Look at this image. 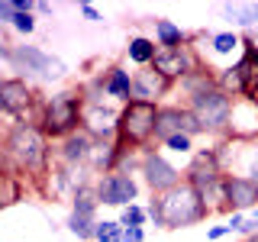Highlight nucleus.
I'll return each mask as SVG.
<instances>
[{"label":"nucleus","instance_id":"nucleus-1","mask_svg":"<svg viewBox=\"0 0 258 242\" xmlns=\"http://www.w3.org/2000/svg\"><path fill=\"white\" fill-rule=\"evenodd\" d=\"M4 165L13 168L16 174L29 177L36 188H42V181L52 171V142L45 139V133L36 123H7L4 133Z\"/></svg>","mask_w":258,"mask_h":242},{"label":"nucleus","instance_id":"nucleus-2","mask_svg":"<svg viewBox=\"0 0 258 242\" xmlns=\"http://www.w3.org/2000/svg\"><path fill=\"white\" fill-rule=\"evenodd\" d=\"M36 126L45 133L48 142H61L68 136L81 133V126H84V94H81V87H64V91L45 97Z\"/></svg>","mask_w":258,"mask_h":242},{"label":"nucleus","instance_id":"nucleus-3","mask_svg":"<svg viewBox=\"0 0 258 242\" xmlns=\"http://www.w3.org/2000/svg\"><path fill=\"white\" fill-rule=\"evenodd\" d=\"M158 110H161V103H149V100H129L126 107L119 110L116 145H119L123 155H139V152L158 145L155 142Z\"/></svg>","mask_w":258,"mask_h":242},{"label":"nucleus","instance_id":"nucleus-4","mask_svg":"<svg viewBox=\"0 0 258 242\" xmlns=\"http://www.w3.org/2000/svg\"><path fill=\"white\" fill-rule=\"evenodd\" d=\"M0 58L10 65L13 71H20V78H42V81H61L68 75V65H64L58 55L45 52V48L39 45H29V42H7V39H0Z\"/></svg>","mask_w":258,"mask_h":242},{"label":"nucleus","instance_id":"nucleus-5","mask_svg":"<svg viewBox=\"0 0 258 242\" xmlns=\"http://www.w3.org/2000/svg\"><path fill=\"white\" fill-rule=\"evenodd\" d=\"M161 204V216H165V229H187V226H197L204 223L213 210L207 207L204 194H200L194 184H177L174 191L161 194L158 197Z\"/></svg>","mask_w":258,"mask_h":242},{"label":"nucleus","instance_id":"nucleus-6","mask_svg":"<svg viewBox=\"0 0 258 242\" xmlns=\"http://www.w3.org/2000/svg\"><path fill=\"white\" fill-rule=\"evenodd\" d=\"M220 87L236 100L258 103V45L248 36H242V52L229 68H220Z\"/></svg>","mask_w":258,"mask_h":242},{"label":"nucleus","instance_id":"nucleus-7","mask_svg":"<svg viewBox=\"0 0 258 242\" xmlns=\"http://www.w3.org/2000/svg\"><path fill=\"white\" fill-rule=\"evenodd\" d=\"M45 97L29 84L26 78L10 75L0 81V113L10 123H39V110H42Z\"/></svg>","mask_w":258,"mask_h":242},{"label":"nucleus","instance_id":"nucleus-8","mask_svg":"<svg viewBox=\"0 0 258 242\" xmlns=\"http://www.w3.org/2000/svg\"><path fill=\"white\" fill-rule=\"evenodd\" d=\"M187 110L197 116L204 136H220V139H226L229 136V123H232V110H236V97L226 94L223 87H213V91L187 100Z\"/></svg>","mask_w":258,"mask_h":242},{"label":"nucleus","instance_id":"nucleus-9","mask_svg":"<svg viewBox=\"0 0 258 242\" xmlns=\"http://www.w3.org/2000/svg\"><path fill=\"white\" fill-rule=\"evenodd\" d=\"M139 174H142V184L152 191V197H161V194L174 191L177 184H184V171H181L177 165H171V161L161 155L155 145L142 152V168H139Z\"/></svg>","mask_w":258,"mask_h":242},{"label":"nucleus","instance_id":"nucleus-10","mask_svg":"<svg viewBox=\"0 0 258 242\" xmlns=\"http://www.w3.org/2000/svg\"><path fill=\"white\" fill-rule=\"evenodd\" d=\"M223 177H226V161H223L220 145H213V149H197L190 155V161L184 165V181L194 184L197 191H207L210 184L223 181Z\"/></svg>","mask_w":258,"mask_h":242},{"label":"nucleus","instance_id":"nucleus-11","mask_svg":"<svg viewBox=\"0 0 258 242\" xmlns=\"http://www.w3.org/2000/svg\"><path fill=\"white\" fill-rule=\"evenodd\" d=\"M204 58H200L197 45H181V48H158L155 62H152V68L161 71L168 81H174V84H181L187 75H194L197 68H204Z\"/></svg>","mask_w":258,"mask_h":242},{"label":"nucleus","instance_id":"nucleus-12","mask_svg":"<svg viewBox=\"0 0 258 242\" xmlns=\"http://www.w3.org/2000/svg\"><path fill=\"white\" fill-rule=\"evenodd\" d=\"M94 184H97V194H100L103 207L126 210L129 204H136V197H139V181H136V174H126V171L100 174Z\"/></svg>","mask_w":258,"mask_h":242},{"label":"nucleus","instance_id":"nucleus-13","mask_svg":"<svg viewBox=\"0 0 258 242\" xmlns=\"http://www.w3.org/2000/svg\"><path fill=\"white\" fill-rule=\"evenodd\" d=\"M177 133H187V136H204V129H200L197 123V116L187 110V103H161V110H158V126H155V142L161 145L165 139H171V136Z\"/></svg>","mask_w":258,"mask_h":242},{"label":"nucleus","instance_id":"nucleus-14","mask_svg":"<svg viewBox=\"0 0 258 242\" xmlns=\"http://www.w3.org/2000/svg\"><path fill=\"white\" fill-rule=\"evenodd\" d=\"M226 210L229 213H252L258 210V181L248 174H226Z\"/></svg>","mask_w":258,"mask_h":242},{"label":"nucleus","instance_id":"nucleus-15","mask_svg":"<svg viewBox=\"0 0 258 242\" xmlns=\"http://www.w3.org/2000/svg\"><path fill=\"white\" fill-rule=\"evenodd\" d=\"M123 107H107V103H84V133L94 136V142L116 139V123Z\"/></svg>","mask_w":258,"mask_h":242},{"label":"nucleus","instance_id":"nucleus-16","mask_svg":"<svg viewBox=\"0 0 258 242\" xmlns=\"http://www.w3.org/2000/svg\"><path fill=\"white\" fill-rule=\"evenodd\" d=\"M174 81H168L161 71H155L149 65V68H136L133 71V94L136 100H149V103H161L168 94L174 91Z\"/></svg>","mask_w":258,"mask_h":242},{"label":"nucleus","instance_id":"nucleus-17","mask_svg":"<svg viewBox=\"0 0 258 242\" xmlns=\"http://www.w3.org/2000/svg\"><path fill=\"white\" fill-rule=\"evenodd\" d=\"M94 136H87L84 129L75 136H68V139H61L55 145V161H61V165H71V168H87V161L94 155Z\"/></svg>","mask_w":258,"mask_h":242},{"label":"nucleus","instance_id":"nucleus-18","mask_svg":"<svg viewBox=\"0 0 258 242\" xmlns=\"http://www.w3.org/2000/svg\"><path fill=\"white\" fill-rule=\"evenodd\" d=\"M226 139H232V142H258V103L255 100H236L229 136H226Z\"/></svg>","mask_w":258,"mask_h":242},{"label":"nucleus","instance_id":"nucleus-19","mask_svg":"<svg viewBox=\"0 0 258 242\" xmlns=\"http://www.w3.org/2000/svg\"><path fill=\"white\" fill-rule=\"evenodd\" d=\"M103 87H107V100H113L116 107H126L129 100H136L133 75H129L123 65H110V68L103 71Z\"/></svg>","mask_w":258,"mask_h":242},{"label":"nucleus","instance_id":"nucleus-20","mask_svg":"<svg viewBox=\"0 0 258 242\" xmlns=\"http://www.w3.org/2000/svg\"><path fill=\"white\" fill-rule=\"evenodd\" d=\"M155 23V42L158 48H181V45H190V36L177 26L174 20H168V16H158Z\"/></svg>","mask_w":258,"mask_h":242},{"label":"nucleus","instance_id":"nucleus-21","mask_svg":"<svg viewBox=\"0 0 258 242\" xmlns=\"http://www.w3.org/2000/svg\"><path fill=\"white\" fill-rule=\"evenodd\" d=\"M155 55H158V42H155V39H149V36H129L126 58L133 62L136 68H149V65L155 62Z\"/></svg>","mask_w":258,"mask_h":242},{"label":"nucleus","instance_id":"nucleus-22","mask_svg":"<svg viewBox=\"0 0 258 242\" xmlns=\"http://www.w3.org/2000/svg\"><path fill=\"white\" fill-rule=\"evenodd\" d=\"M220 10H223L226 20L236 23V26L245 29V32H252L258 26V4H223Z\"/></svg>","mask_w":258,"mask_h":242},{"label":"nucleus","instance_id":"nucleus-23","mask_svg":"<svg viewBox=\"0 0 258 242\" xmlns=\"http://www.w3.org/2000/svg\"><path fill=\"white\" fill-rule=\"evenodd\" d=\"M97 207L100 204V194H97V184H84V188H78V194L71 197V213H81V216H91V220H97Z\"/></svg>","mask_w":258,"mask_h":242},{"label":"nucleus","instance_id":"nucleus-24","mask_svg":"<svg viewBox=\"0 0 258 242\" xmlns=\"http://www.w3.org/2000/svg\"><path fill=\"white\" fill-rule=\"evenodd\" d=\"M0 207H13L16 200L26 197V177L16 174V171H4V177H0Z\"/></svg>","mask_w":258,"mask_h":242},{"label":"nucleus","instance_id":"nucleus-25","mask_svg":"<svg viewBox=\"0 0 258 242\" xmlns=\"http://www.w3.org/2000/svg\"><path fill=\"white\" fill-rule=\"evenodd\" d=\"M210 52L220 55V58H229V55L242 52V36L239 32H213L210 36Z\"/></svg>","mask_w":258,"mask_h":242},{"label":"nucleus","instance_id":"nucleus-26","mask_svg":"<svg viewBox=\"0 0 258 242\" xmlns=\"http://www.w3.org/2000/svg\"><path fill=\"white\" fill-rule=\"evenodd\" d=\"M100 220H91V216H81V213H68V220H64V229L71 232V236H78L81 242H94V229Z\"/></svg>","mask_w":258,"mask_h":242},{"label":"nucleus","instance_id":"nucleus-27","mask_svg":"<svg viewBox=\"0 0 258 242\" xmlns=\"http://www.w3.org/2000/svg\"><path fill=\"white\" fill-rule=\"evenodd\" d=\"M123 223L119 220H100L97 223V229H94V239L97 242H123Z\"/></svg>","mask_w":258,"mask_h":242},{"label":"nucleus","instance_id":"nucleus-28","mask_svg":"<svg viewBox=\"0 0 258 242\" xmlns=\"http://www.w3.org/2000/svg\"><path fill=\"white\" fill-rule=\"evenodd\" d=\"M119 223H123V229H129V226H145L149 223V210L142 204H129L126 210H119Z\"/></svg>","mask_w":258,"mask_h":242},{"label":"nucleus","instance_id":"nucleus-29","mask_svg":"<svg viewBox=\"0 0 258 242\" xmlns=\"http://www.w3.org/2000/svg\"><path fill=\"white\" fill-rule=\"evenodd\" d=\"M161 149H168V152H174V155H194V136H187V133H177V136H171V139H165L161 142Z\"/></svg>","mask_w":258,"mask_h":242},{"label":"nucleus","instance_id":"nucleus-30","mask_svg":"<svg viewBox=\"0 0 258 242\" xmlns=\"http://www.w3.org/2000/svg\"><path fill=\"white\" fill-rule=\"evenodd\" d=\"M10 26L20 32V36H32V32H36V13H20V10H16Z\"/></svg>","mask_w":258,"mask_h":242},{"label":"nucleus","instance_id":"nucleus-31","mask_svg":"<svg viewBox=\"0 0 258 242\" xmlns=\"http://www.w3.org/2000/svg\"><path fill=\"white\" fill-rule=\"evenodd\" d=\"M239 236H242V239H252V236H258V210H252V213H245V223H242Z\"/></svg>","mask_w":258,"mask_h":242},{"label":"nucleus","instance_id":"nucleus-32","mask_svg":"<svg viewBox=\"0 0 258 242\" xmlns=\"http://www.w3.org/2000/svg\"><path fill=\"white\" fill-rule=\"evenodd\" d=\"M145 210H149V220L155 223V229H165V216H161V204H158V197H152Z\"/></svg>","mask_w":258,"mask_h":242},{"label":"nucleus","instance_id":"nucleus-33","mask_svg":"<svg viewBox=\"0 0 258 242\" xmlns=\"http://www.w3.org/2000/svg\"><path fill=\"white\" fill-rule=\"evenodd\" d=\"M78 10H81V16H84V20H87V23H103V13H100V10H97V7H94V4H87V0H84V4H81V7H78Z\"/></svg>","mask_w":258,"mask_h":242},{"label":"nucleus","instance_id":"nucleus-34","mask_svg":"<svg viewBox=\"0 0 258 242\" xmlns=\"http://www.w3.org/2000/svg\"><path fill=\"white\" fill-rule=\"evenodd\" d=\"M13 16H16L13 0H0V26H10V23H13Z\"/></svg>","mask_w":258,"mask_h":242},{"label":"nucleus","instance_id":"nucleus-35","mask_svg":"<svg viewBox=\"0 0 258 242\" xmlns=\"http://www.w3.org/2000/svg\"><path fill=\"white\" fill-rule=\"evenodd\" d=\"M226 236H232V226H229V223L210 226V229H207V239H210V242H220V239H226Z\"/></svg>","mask_w":258,"mask_h":242},{"label":"nucleus","instance_id":"nucleus-36","mask_svg":"<svg viewBox=\"0 0 258 242\" xmlns=\"http://www.w3.org/2000/svg\"><path fill=\"white\" fill-rule=\"evenodd\" d=\"M123 242H145V226H129L123 232Z\"/></svg>","mask_w":258,"mask_h":242},{"label":"nucleus","instance_id":"nucleus-37","mask_svg":"<svg viewBox=\"0 0 258 242\" xmlns=\"http://www.w3.org/2000/svg\"><path fill=\"white\" fill-rule=\"evenodd\" d=\"M248 149H252V165H248V177H255L258 181V142H248Z\"/></svg>","mask_w":258,"mask_h":242},{"label":"nucleus","instance_id":"nucleus-38","mask_svg":"<svg viewBox=\"0 0 258 242\" xmlns=\"http://www.w3.org/2000/svg\"><path fill=\"white\" fill-rule=\"evenodd\" d=\"M36 13L48 16V13H52V4H45V0H36Z\"/></svg>","mask_w":258,"mask_h":242},{"label":"nucleus","instance_id":"nucleus-39","mask_svg":"<svg viewBox=\"0 0 258 242\" xmlns=\"http://www.w3.org/2000/svg\"><path fill=\"white\" fill-rule=\"evenodd\" d=\"M245 36H248V39H252V42H255V45H258V26H255V29H252V32H245Z\"/></svg>","mask_w":258,"mask_h":242},{"label":"nucleus","instance_id":"nucleus-40","mask_svg":"<svg viewBox=\"0 0 258 242\" xmlns=\"http://www.w3.org/2000/svg\"><path fill=\"white\" fill-rule=\"evenodd\" d=\"M94 242H97V239H94Z\"/></svg>","mask_w":258,"mask_h":242}]
</instances>
